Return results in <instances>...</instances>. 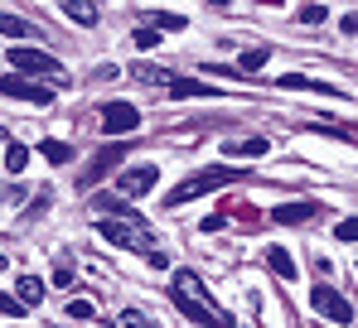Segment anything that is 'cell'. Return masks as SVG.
Returning a JSON list of instances; mask_svg holds the SVG:
<instances>
[{
    "label": "cell",
    "mask_w": 358,
    "mask_h": 328,
    "mask_svg": "<svg viewBox=\"0 0 358 328\" xmlns=\"http://www.w3.org/2000/svg\"><path fill=\"white\" fill-rule=\"evenodd\" d=\"M170 299H175L179 314H189L194 324L203 328H233V319H228V309H218L213 299H208V290H203V280L194 271H175V285H170Z\"/></svg>",
    "instance_id": "1"
},
{
    "label": "cell",
    "mask_w": 358,
    "mask_h": 328,
    "mask_svg": "<svg viewBox=\"0 0 358 328\" xmlns=\"http://www.w3.org/2000/svg\"><path fill=\"white\" fill-rule=\"evenodd\" d=\"M242 169H233V164H218V169H199V174H189L184 184H175L170 188V208H184V203H194V198H203V193H213V188H223V184H238Z\"/></svg>",
    "instance_id": "2"
},
{
    "label": "cell",
    "mask_w": 358,
    "mask_h": 328,
    "mask_svg": "<svg viewBox=\"0 0 358 328\" xmlns=\"http://www.w3.org/2000/svg\"><path fill=\"white\" fill-rule=\"evenodd\" d=\"M97 232H102V237H107L112 246H121V251H155V246H150L155 237H150V227H145V222L102 218V222H97Z\"/></svg>",
    "instance_id": "3"
},
{
    "label": "cell",
    "mask_w": 358,
    "mask_h": 328,
    "mask_svg": "<svg viewBox=\"0 0 358 328\" xmlns=\"http://www.w3.org/2000/svg\"><path fill=\"white\" fill-rule=\"evenodd\" d=\"M10 63H15V73H24V77H54V82H68V73L59 68V58L54 54H44V49H10Z\"/></svg>",
    "instance_id": "4"
},
{
    "label": "cell",
    "mask_w": 358,
    "mask_h": 328,
    "mask_svg": "<svg viewBox=\"0 0 358 328\" xmlns=\"http://www.w3.org/2000/svg\"><path fill=\"white\" fill-rule=\"evenodd\" d=\"M0 97L49 107V102H54V87H44V82H34V77H24V73H10V77H0Z\"/></svg>",
    "instance_id": "5"
},
{
    "label": "cell",
    "mask_w": 358,
    "mask_h": 328,
    "mask_svg": "<svg viewBox=\"0 0 358 328\" xmlns=\"http://www.w3.org/2000/svg\"><path fill=\"white\" fill-rule=\"evenodd\" d=\"M315 309L329 319V324H354V309H349V299L339 295V290H329V285H315Z\"/></svg>",
    "instance_id": "6"
},
{
    "label": "cell",
    "mask_w": 358,
    "mask_h": 328,
    "mask_svg": "<svg viewBox=\"0 0 358 328\" xmlns=\"http://www.w3.org/2000/svg\"><path fill=\"white\" fill-rule=\"evenodd\" d=\"M136 126H141V111L131 107V102H107L102 107V131L107 135H131Z\"/></svg>",
    "instance_id": "7"
},
{
    "label": "cell",
    "mask_w": 358,
    "mask_h": 328,
    "mask_svg": "<svg viewBox=\"0 0 358 328\" xmlns=\"http://www.w3.org/2000/svg\"><path fill=\"white\" fill-rule=\"evenodd\" d=\"M155 184H160V169H155V164H136V169L121 174V193H136V198L150 193Z\"/></svg>",
    "instance_id": "8"
},
{
    "label": "cell",
    "mask_w": 358,
    "mask_h": 328,
    "mask_svg": "<svg viewBox=\"0 0 358 328\" xmlns=\"http://www.w3.org/2000/svg\"><path fill=\"white\" fill-rule=\"evenodd\" d=\"M223 155H228V160H257V155H266V140H262V135H247V140H223Z\"/></svg>",
    "instance_id": "9"
},
{
    "label": "cell",
    "mask_w": 358,
    "mask_h": 328,
    "mask_svg": "<svg viewBox=\"0 0 358 328\" xmlns=\"http://www.w3.org/2000/svg\"><path fill=\"white\" fill-rule=\"evenodd\" d=\"M92 208H97V213H102V218L141 222V218H136V208H131V203H121V198H112V193H97V198H92Z\"/></svg>",
    "instance_id": "10"
},
{
    "label": "cell",
    "mask_w": 358,
    "mask_h": 328,
    "mask_svg": "<svg viewBox=\"0 0 358 328\" xmlns=\"http://www.w3.org/2000/svg\"><path fill=\"white\" fill-rule=\"evenodd\" d=\"M315 213H320V203H281L271 218L281 222V227H291V222H310Z\"/></svg>",
    "instance_id": "11"
},
{
    "label": "cell",
    "mask_w": 358,
    "mask_h": 328,
    "mask_svg": "<svg viewBox=\"0 0 358 328\" xmlns=\"http://www.w3.org/2000/svg\"><path fill=\"white\" fill-rule=\"evenodd\" d=\"M121 160H126V145H112V150H102V155L92 160V169L83 174V184H92V179H102V174H107L112 164H121Z\"/></svg>",
    "instance_id": "12"
},
{
    "label": "cell",
    "mask_w": 358,
    "mask_h": 328,
    "mask_svg": "<svg viewBox=\"0 0 358 328\" xmlns=\"http://www.w3.org/2000/svg\"><path fill=\"white\" fill-rule=\"evenodd\" d=\"M165 92H170V97H218V87H203V82H194V77H170Z\"/></svg>",
    "instance_id": "13"
},
{
    "label": "cell",
    "mask_w": 358,
    "mask_h": 328,
    "mask_svg": "<svg viewBox=\"0 0 358 328\" xmlns=\"http://www.w3.org/2000/svg\"><path fill=\"white\" fill-rule=\"evenodd\" d=\"M131 77H136V82H150V87H170L175 73H165V68H155V63H131Z\"/></svg>",
    "instance_id": "14"
},
{
    "label": "cell",
    "mask_w": 358,
    "mask_h": 328,
    "mask_svg": "<svg viewBox=\"0 0 358 328\" xmlns=\"http://www.w3.org/2000/svg\"><path fill=\"white\" fill-rule=\"evenodd\" d=\"M266 266L281 275V280H296V256H291L286 246H271V251H266Z\"/></svg>",
    "instance_id": "15"
},
{
    "label": "cell",
    "mask_w": 358,
    "mask_h": 328,
    "mask_svg": "<svg viewBox=\"0 0 358 328\" xmlns=\"http://www.w3.org/2000/svg\"><path fill=\"white\" fill-rule=\"evenodd\" d=\"M59 5H63V15H68L73 24H83V29H87V24H97V10H92L87 0H59Z\"/></svg>",
    "instance_id": "16"
},
{
    "label": "cell",
    "mask_w": 358,
    "mask_h": 328,
    "mask_svg": "<svg viewBox=\"0 0 358 328\" xmlns=\"http://www.w3.org/2000/svg\"><path fill=\"white\" fill-rule=\"evenodd\" d=\"M24 309H34L39 299H44V280H34V275H20V295H15Z\"/></svg>",
    "instance_id": "17"
},
{
    "label": "cell",
    "mask_w": 358,
    "mask_h": 328,
    "mask_svg": "<svg viewBox=\"0 0 358 328\" xmlns=\"http://www.w3.org/2000/svg\"><path fill=\"white\" fill-rule=\"evenodd\" d=\"M0 34H10V39H29L34 29H29V20H20V15H5V10H0Z\"/></svg>",
    "instance_id": "18"
},
{
    "label": "cell",
    "mask_w": 358,
    "mask_h": 328,
    "mask_svg": "<svg viewBox=\"0 0 358 328\" xmlns=\"http://www.w3.org/2000/svg\"><path fill=\"white\" fill-rule=\"evenodd\" d=\"M39 155H44L49 164H68V160H73V145H68V140H44Z\"/></svg>",
    "instance_id": "19"
},
{
    "label": "cell",
    "mask_w": 358,
    "mask_h": 328,
    "mask_svg": "<svg viewBox=\"0 0 358 328\" xmlns=\"http://www.w3.org/2000/svg\"><path fill=\"white\" fill-rule=\"evenodd\" d=\"M24 164H29V150H24L20 140L5 145V169H10V174H24Z\"/></svg>",
    "instance_id": "20"
},
{
    "label": "cell",
    "mask_w": 358,
    "mask_h": 328,
    "mask_svg": "<svg viewBox=\"0 0 358 328\" xmlns=\"http://www.w3.org/2000/svg\"><path fill=\"white\" fill-rule=\"evenodd\" d=\"M266 58H271V49H247V54L238 58V73H257V68H266Z\"/></svg>",
    "instance_id": "21"
},
{
    "label": "cell",
    "mask_w": 358,
    "mask_h": 328,
    "mask_svg": "<svg viewBox=\"0 0 358 328\" xmlns=\"http://www.w3.org/2000/svg\"><path fill=\"white\" fill-rule=\"evenodd\" d=\"M117 328H155V319H150V314H141V309H126V314L117 319Z\"/></svg>",
    "instance_id": "22"
},
{
    "label": "cell",
    "mask_w": 358,
    "mask_h": 328,
    "mask_svg": "<svg viewBox=\"0 0 358 328\" xmlns=\"http://www.w3.org/2000/svg\"><path fill=\"white\" fill-rule=\"evenodd\" d=\"M0 314H10V319H24V304H20L15 295H0Z\"/></svg>",
    "instance_id": "23"
},
{
    "label": "cell",
    "mask_w": 358,
    "mask_h": 328,
    "mask_svg": "<svg viewBox=\"0 0 358 328\" xmlns=\"http://www.w3.org/2000/svg\"><path fill=\"white\" fill-rule=\"evenodd\" d=\"M334 237H339V241H358V218H344L334 227Z\"/></svg>",
    "instance_id": "24"
},
{
    "label": "cell",
    "mask_w": 358,
    "mask_h": 328,
    "mask_svg": "<svg viewBox=\"0 0 358 328\" xmlns=\"http://www.w3.org/2000/svg\"><path fill=\"white\" fill-rule=\"evenodd\" d=\"M160 44V29H136V49H155Z\"/></svg>",
    "instance_id": "25"
},
{
    "label": "cell",
    "mask_w": 358,
    "mask_h": 328,
    "mask_svg": "<svg viewBox=\"0 0 358 328\" xmlns=\"http://www.w3.org/2000/svg\"><path fill=\"white\" fill-rule=\"evenodd\" d=\"M92 314H97V309H92L87 299H73V304H68V319H92Z\"/></svg>",
    "instance_id": "26"
},
{
    "label": "cell",
    "mask_w": 358,
    "mask_h": 328,
    "mask_svg": "<svg viewBox=\"0 0 358 328\" xmlns=\"http://www.w3.org/2000/svg\"><path fill=\"white\" fill-rule=\"evenodd\" d=\"M150 24H155V29H184L179 15H150Z\"/></svg>",
    "instance_id": "27"
},
{
    "label": "cell",
    "mask_w": 358,
    "mask_h": 328,
    "mask_svg": "<svg viewBox=\"0 0 358 328\" xmlns=\"http://www.w3.org/2000/svg\"><path fill=\"white\" fill-rule=\"evenodd\" d=\"M300 20H305V24H320V20H324V10H320V5H305V10H300Z\"/></svg>",
    "instance_id": "28"
},
{
    "label": "cell",
    "mask_w": 358,
    "mask_h": 328,
    "mask_svg": "<svg viewBox=\"0 0 358 328\" xmlns=\"http://www.w3.org/2000/svg\"><path fill=\"white\" fill-rule=\"evenodd\" d=\"M145 261H150L155 271H165V266H170V256H165V251H145Z\"/></svg>",
    "instance_id": "29"
},
{
    "label": "cell",
    "mask_w": 358,
    "mask_h": 328,
    "mask_svg": "<svg viewBox=\"0 0 358 328\" xmlns=\"http://www.w3.org/2000/svg\"><path fill=\"white\" fill-rule=\"evenodd\" d=\"M54 285H59V290H68V285H73V275H68V266H59V271H54Z\"/></svg>",
    "instance_id": "30"
},
{
    "label": "cell",
    "mask_w": 358,
    "mask_h": 328,
    "mask_svg": "<svg viewBox=\"0 0 358 328\" xmlns=\"http://www.w3.org/2000/svg\"><path fill=\"white\" fill-rule=\"evenodd\" d=\"M208 5H218V10H223V5H228V0H208Z\"/></svg>",
    "instance_id": "31"
},
{
    "label": "cell",
    "mask_w": 358,
    "mask_h": 328,
    "mask_svg": "<svg viewBox=\"0 0 358 328\" xmlns=\"http://www.w3.org/2000/svg\"><path fill=\"white\" fill-rule=\"evenodd\" d=\"M0 271H5V256H0Z\"/></svg>",
    "instance_id": "32"
},
{
    "label": "cell",
    "mask_w": 358,
    "mask_h": 328,
    "mask_svg": "<svg viewBox=\"0 0 358 328\" xmlns=\"http://www.w3.org/2000/svg\"><path fill=\"white\" fill-rule=\"evenodd\" d=\"M92 5H97V0H92Z\"/></svg>",
    "instance_id": "33"
}]
</instances>
